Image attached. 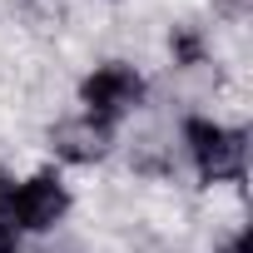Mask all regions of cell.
<instances>
[{
    "instance_id": "6da1fadb",
    "label": "cell",
    "mask_w": 253,
    "mask_h": 253,
    "mask_svg": "<svg viewBox=\"0 0 253 253\" xmlns=\"http://www.w3.org/2000/svg\"><path fill=\"white\" fill-rule=\"evenodd\" d=\"M179 164L194 174L199 189H243L248 179V124L223 119L213 109H179L174 114Z\"/></svg>"
},
{
    "instance_id": "7a4b0ae2",
    "label": "cell",
    "mask_w": 253,
    "mask_h": 253,
    "mask_svg": "<svg viewBox=\"0 0 253 253\" xmlns=\"http://www.w3.org/2000/svg\"><path fill=\"white\" fill-rule=\"evenodd\" d=\"M154 104V80L139 60L129 55H109V60H94L89 70H80L75 80V109L109 124V129H129L134 119H144Z\"/></svg>"
},
{
    "instance_id": "3957f363",
    "label": "cell",
    "mask_w": 253,
    "mask_h": 253,
    "mask_svg": "<svg viewBox=\"0 0 253 253\" xmlns=\"http://www.w3.org/2000/svg\"><path fill=\"white\" fill-rule=\"evenodd\" d=\"M75 213V184L65 179V169L40 164L30 174L15 179V228L20 238H55Z\"/></svg>"
},
{
    "instance_id": "277c9868",
    "label": "cell",
    "mask_w": 253,
    "mask_h": 253,
    "mask_svg": "<svg viewBox=\"0 0 253 253\" xmlns=\"http://www.w3.org/2000/svg\"><path fill=\"white\" fill-rule=\"evenodd\" d=\"M45 154L55 169H99L119 154V129H109V124L70 109V114H55L45 124V134H40Z\"/></svg>"
},
{
    "instance_id": "5b68a950",
    "label": "cell",
    "mask_w": 253,
    "mask_h": 253,
    "mask_svg": "<svg viewBox=\"0 0 253 253\" xmlns=\"http://www.w3.org/2000/svg\"><path fill=\"white\" fill-rule=\"evenodd\" d=\"M119 154H124V169L144 184H179V174H184L179 144H174V119L134 124L129 134H119Z\"/></svg>"
},
{
    "instance_id": "8992f818",
    "label": "cell",
    "mask_w": 253,
    "mask_h": 253,
    "mask_svg": "<svg viewBox=\"0 0 253 253\" xmlns=\"http://www.w3.org/2000/svg\"><path fill=\"white\" fill-rule=\"evenodd\" d=\"M164 55H169V75H174V80H184V75H213V70H218L213 30H209L199 15L169 20V30H164Z\"/></svg>"
},
{
    "instance_id": "52a82bcc",
    "label": "cell",
    "mask_w": 253,
    "mask_h": 253,
    "mask_svg": "<svg viewBox=\"0 0 253 253\" xmlns=\"http://www.w3.org/2000/svg\"><path fill=\"white\" fill-rule=\"evenodd\" d=\"M15 169L0 164V248H25L20 228H15Z\"/></svg>"
},
{
    "instance_id": "ba28073f",
    "label": "cell",
    "mask_w": 253,
    "mask_h": 253,
    "mask_svg": "<svg viewBox=\"0 0 253 253\" xmlns=\"http://www.w3.org/2000/svg\"><path fill=\"white\" fill-rule=\"evenodd\" d=\"M209 253H253V228H248L243 218H238V223H228L223 233H213Z\"/></svg>"
},
{
    "instance_id": "9c48e42d",
    "label": "cell",
    "mask_w": 253,
    "mask_h": 253,
    "mask_svg": "<svg viewBox=\"0 0 253 253\" xmlns=\"http://www.w3.org/2000/svg\"><path fill=\"white\" fill-rule=\"evenodd\" d=\"M209 15H213V20H223V25H248L253 0H209Z\"/></svg>"
},
{
    "instance_id": "30bf717a",
    "label": "cell",
    "mask_w": 253,
    "mask_h": 253,
    "mask_svg": "<svg viewBox=\"0 0 253 253\" xmlns=\"http://www.w3.org/2000/svg\"><path fill=\"white\" fill-rule=\"evenodd\" d=\"M0 253H30V248H0Z\"/></svg>"
},
{
    "instance_id": "8fae6325",
    "label": "cell",
    "mask_w": 253,
    "mask_h": 253,
    "mask_svg": "<svg viewBox=\"0 0 253 253\" xmlns=\"http://www.w3.org/2000/svg\"><path fill=\"white\" fill-rule=\"evenodd\" d=\"M75 253H99V248H75Z\"/></svg>"
},
{
    "instance_id": "7c38bea8",
    "label": "cell",
    "mask_w": 253,
    "mask_h": 253,
    "mask_svg": "<svg viewBox=\"0 0 253 253\" xmlns=\"http://www.w3.org/2000/svg\"><path fill=\"white\" fill-rule=\"evenodd\" d=\"M109 5H114V0H109Z\"/></svg>"
}]
</instances>
